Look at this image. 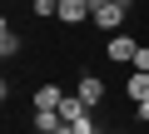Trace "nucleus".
<instances>
[{
	"instance_id": "4468645a",
	"label": "nucleus",
	"mask_w": 149,
	"mask_h": 134,
	"mask_svg": "<svg viewBox=\"0 0 149 134\" xmlns=\"http://www.w3.org/2000/svg\"><path fill=\"white\" fill-rule=\"evenodd\" d=\"M114 5H124V10H129V0H114Z\"/></svg>"
},
{
	"instance_id": "6e6552de",
	"label": "nucleus",
	"mask_w": 149,
	"mask_h": 134,
	"mask_svg": "<svg viewBox=\"0 0 149 134\" xmlns=\"http://www.w3.org/2000/svg\"><path fill=\"white\" fill-rule=\"evenodd\" d=\"M30 10L45 20V15H60V0H30Z\"/></svg>"
},
{
	"instance_id": "9b49d317",
	"label": "nucleus",
	"mask_w": 149,
	"mask_h": 134,
	"mask_svg": "<svg viewBox=\"0 0 149 134\" xmlns=\"http://www.w3.org/2000/svg\"><path fill=\"white\" fill-rule=\"evenodd\" d=\"M134 114H139V119L149 124V99H144V104H134Z\"/></svg>"
},
{
	"instance_id": "423d86ee",
	"label": "nucleus",
	"mask_w": 149,
	"mask_h": 134,
	"mask_svg": "<svg viewBox=\"0 0 149 134\" xmlns=\"http://www.w3.org/2000/svg\"><path fill=\"white\" fill-rule=\"evenodd\" d=\"M124 90H129V104H144V99H149V75L134 70V75L124 80Z\"/></svg>"
},
{
	"instance_id": "f257e3e1",
	"label": "nucleus",
	"mask_w": 149,
	"mask_h": 134,
	"mask_svg": "<svg viewBox=\"0 0 149 134\" xmlns=\"http://www.w3.org/2000/svg\"><path fill=\"white\" fill-rule=\"evenodd\" d=\"M104 55H109L114 65H134V55H139V40H129V35H109Z\"/></svg>"
},
{
	"instance_id": "20e7f679",
	"label": "nucleus",
	"mask_w": 149,
	"mask_h": 134,
	"mask_svg": "<svg viewBox=\"0 0 149 134\" xmlns=\"http://www.w3.org/2000/svg\"><path fill=\"white\" fill-rule=\"evenodd\" d=\"M85 99V109H95V104H104V80L100 75H80V90H74Z\"/></svg>"
},
{
	"instance_id": "9d476101",
	"label": "nucleus",
	"mask_w": 149,
	"mask_h": 134,
	"mask_svg": "<svg viewBox=\"0 0 149 134\" xmlns=\"http://www.w3.org/2000/svg\"><path fill=\"white\" fill-rule=\"evenodd\" d=\"M74 134H100V129H95V119L85 114V119H74Z\"/></svg>"
},
{
	"instance_id": "39448f33",
	"label": "nucleus",
	"mask_w": 149,
	"mask_h": 134,
	"mask_svg": "<svg viewBox=\"0 0 149 134\" xmlns=\"http://www.w3.org/2000/svg\"><path fill=\"white\" fill-rule=\"evenodd\" d=\"M60 25H80V20H95L90 15V5H85V0H60V15H55Z\"/></svg>"
},
{
	"instance_id": "f8f14e48",
	"label": "nucleus",
	"mask_w": 149,
	"mask_h": 134,
	"mask_svg": "<svg viewBox=\"0 0 149 134\" xmlns=\"http://www.w3.org/2000/svg\"><path fill=\"white\" fill-rule=\"evenodd\" d=\"M85 5H90V15H95V10H100V5H109V0H85Z\"/></svg>"
},
{
	"instance_id": "0eeeda50",
	"label": "nucleus",
	"mask_w": 149,
	"mask_h": 134,
	"mask_svg": "<svg viewBox=\"0 0 149 134\" xmlns=\"http://www.w3.org/2000/svg\"><path fill=\"white\" fill-rule=\"evenodd\" d=\"M0 55H5V60H10V55H20V35L10 30V20L0 25Z\"/></svg>"
},
{
	"instance_id": "1a4fd4ad",
	"label": "nucleus",
	"mask_w": 149,
	"mask_h": 134,
	"mask_svg": "<svg viewBox=\"0 0 149 134\" xmlns=\"http://www.w3.org/2000/svg\"><path fill=\"white\" fill-rule=\"evenodd\" d=\"M134 70H139V75H149V45H139V55H134Z\"/></svg>"
},
{
	"instance_id": "ddd939ff",
	"label": "nucleus",
	"mask_w": 149,
	"mask_h": 134,
	"mask_svg": "<svg viewBox=\"0 0 149 134\" xmlns=\"http://www.w3.org/2000/svg\"><path fill=\"white\" fill-rule=\"evenodd\" d=\"M55 134H74V124H60V129H55Z\"/></svg>"
},
{
	"instance_id": "f03ea898",
	"label": "nucleus",
	"mask_w": 149,
	"mask_h": 134,
	"mask_svg": "<svg viewBox=\"0 0 149 134\" xmlns=\"http://www.w3.org/2000/svg\"><path fill=\"white\" fill-rule=\"evenodd\" d=\"M124 15H129V10H124V5H114V0H109V5H100V10H95V25H100L104 35H119V25H124Z\"/></svg>"
},
{
	"instance_id": "7ed1b4c3",
	"label": "nucleus",
	"mask_w": 149,
	"mask_h": 134,
	"mask_svg": "<svg viewBox=\"0 0 149 134\" xmlns=\"http://www.w3.org/2000/svg\"><path fill=\"white\" fill-rule=\"evenodd\" d=\"M60 104H65V90H60V85H55V80H50V85H40V90H35V114H55V109H60Z\"/></svg>"
}]
</instances>
